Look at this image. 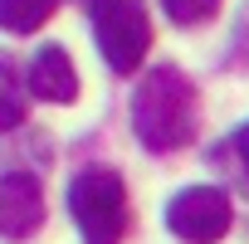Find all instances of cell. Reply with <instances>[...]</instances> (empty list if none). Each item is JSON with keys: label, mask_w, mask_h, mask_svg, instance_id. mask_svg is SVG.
<instances>
[{"label": "cell", "mask_w": 249, "mask_h": 244, "mask_svg": "<svg viewBox=\"0 0 249 244\" xmlns=\"http://www.w3.org/2000/svg\"><path fill=\"white\" fill-rule=\"evenodd\" d=\"M93 5H98V0H93Z\"/></svg>", "instance_id": "11"}, {"label": "cell", "mask_w": 249, "mask_h": 244, "mask_svg": "<svg viewBox=\"0 0 249 244\" xmlns=\"http://www.w3.org/2000/svg\"><path fill=\"white\" fill-rule=\"evenodd\" d=\"M54 10H59V0H0V30L5 35H35Z\"/></svg>", "instance_id": "7"}, {"label": "cell", "mask_w": 249, "mask_h": 244, "mask_svg": "<svg viewBox=\"0 0 249 244\" xmlns=\"http://www.w3.org/2000/svg\"><path fill=\"white\" fill-rule=\"evenodd\" d=\"M30 93L44 98V103H73L78 98V73H73V59L59 49V44H44L35 59H30V73H25Z\"/></svg>", "instance_id": "6"}, {"label": "cell", "mask_w": 249, "mask_h": 244, "mask_svg": "<svg viewBox=\"0 0 249 244\" xmlns=\"http://www.w3.org/2000/svg\"><path fill=\"white\" fill-rule=\"evenodd\" d=\"M20 122H25V93H20L15 73L0 64V132H5V127H20Z\"/></svg>", "instance_id": "8"}, {"label": "cell", "mask_w": 249, "mask_h": 244, "mask_svg": "<svg viewBox=\"0 0 249 244\" xmlns=\"http://www.w3.org/2000/svg\"><path fill=\"white\" fill-rule=\"evenodd\" d=\"M196 127H200V93L191 73H181L176 64L152 69L132 93V132L142 137V147L181 152L196 142Z\"/></svg>", "instance_id": "1"}, {"label": "cell", "mask_w": 249, "mask_h": 244, "mask_svg": "<svg viewBox=\"0 0 249 244\" xmlns=\"http://www.w3.org/2000/svg\"><path fill=\"white\" fill-rule=\"evenodd\" d=\"M69 215L83 244H117L127 229V186L107 166H88L69 186Z\"/></svg>", "instance_id": "2"}, {"label": "cell", "mask_w": 249, "mask_h": 244, "mask_svg": "<svg viewBox=\"0 0 249 244\" xmlns=\"http://www.w3.org/2000/svg\"><path fill=\"white\" fill-rule=\"evenodd\" d=\"M93 35H98V49H103L107 69L132 73L147 59V49H152L147 5L142 0H98L93 5Z\"/></svg>", "instance_id": "3"}, {"label": "cell", "mask_w": 249, "mask_h": 244, "mask_svg": "<svg viewBox=\"0 0 249 244\" xmlns=\"http://www.w3.org/2000/svg\"><path fill=\"white\" fill-rule=\"evenodd\" d=\"M220 5H225V0H161V10H166L176 25H200V20H210Z\"/></svg>", "instance_id": "9"}, {"label": "cell", "mask_w": 249, "mask_h": 244, "mask_svg": "<svg viewBox=\"0 0 249 244\" xmlns=\"http://www.w3.org/2000/svg\"><path fill=\"white\" fill-rule=\"evenodd\" d=\"M39 225H44V191H39V181L25 176V171L0 176V239L20 244Z\"/></svg>", "instance_id": "5"}, {"label": "cell", "mask_w": 249, "mask_h": 244, "mask_svg": "<svg viewBox=\"0 0 249 244\" xmlns=\"http://www.w3.org/2000/svg\"><path fill=\"white\" fill-rule=\"evenodd\" d=\"M230 152H234V171L244 176V186H249V122L230 137Z\"/></svg>", "instance_id": "10"}, {"label": "cell", "mask_w": 249, "mask_h": 244, "mask_svg": "<svg viewBox=\"0 0 249 244\" xmlns=\"http://www.w3.org/2000/svg\"><path fill=\"white\" fill-rule=\"evenodd\" d=\"M230 220H234V205L215 186H191V191L171 195V205H166V229L186 244H220L230 234Z\"/></svg>", "instance_id": "4"}]
</instances>
